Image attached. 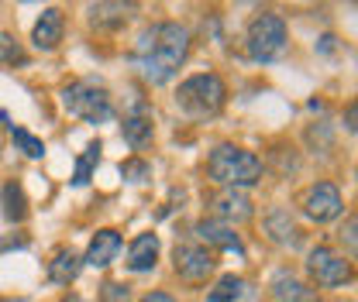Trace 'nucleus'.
I'll list each match as a JSON object with an SVG mask.
<instances>
[{"instance_id":"dca6fc26","label":"nucleus","mask_w":358,"mask_h":302,"mask_svg":"<svg viewBox=\"0 0 358 302\" xmlns=\"http://www.w3.org/2000/svg\"><path fill=\"white\" fill-rule=\"evenodd\" d=\"M155 261H159V237L155 234H138L131 241V248H128V261L124 264L131 271H152Z\"/></svg>"},{"instance_id":"6ab92c4d","label":"nucleus","mask_w":358,"mask_h":302,"mask_svg":"<svg viewBox=\"0 0 358 302\" xmlns=\"http://www.w3.org/2000/svg\"><path fill=\"white\" fill-rule=\"evenodd\" d=\"M80 268H83V258H80V255H73V251H59L55 261L48 264V278H52L55 285H69V282L80 275Z\"/></svg>"},{"instance_id":"20e7f679","label":"nucleus","mask_w":358,"mask_h":302,"mask_svg":"<svg viewBox=\"0 0 358 302\" xmlns=\"http://www.w3.org/2000/svg\"><path fill=\"white\" fill-rule=\"evenodd\" d=\"M245 48H248V59L252 62H275V59H282L286 48H289V28H286V21L275 10L255 14L252 24H248V35H245Z\"/></svg>"},{"instance_id":"c756f323","label":"nucleus","mask_w":358,"mask_h":302,"mask_svg":"<svg viewBox=\"0 0 358 302\" xmlns=\"http://www.w3.org/2000/svg\"><path fill=\"white\" fill-rule=\"evenodd\" d=\"M320 52H334V35H324L320 38Z\"/></svg>"},{"instance_id":"b1692460","label":"nucleus","mask_w":358,"mask_h":302,"mask_svg":"<svg viewBox=\"0 0 358 302\" xmlns=\"http://www.w3.org/2000/svg\"><path fill=\"white\" fill-rule=\"evenodd\" d=\"M121 175H124L128 182H145V179L152 175V169H148V162L131 158V162H124V165H121Z\"/></svg>"},{"instance_id":"39448f33","label":"nucleus","mask_w":358,"mask_h":302,"mask_svg":"<svg viewBox=\"0 0 358 302\" xmlns=\"http://www.w3.org/2000/svg\"><path fill=\"white\" fill-rule=\"evenodd\" d=\"M62 107L73 117L87 121V124H107V121H114L110 93H107V86H100L93 80H80V83L62 86Z\"/></svg>"},{"instance_id":"a211bd4d","label":"nucleus","mask_w":358,"mask_h":302,"mask_svg":"<svg viewBox=\"0 0 358 302\" xmlns=\"http://www.w3.org/2000/svg\"><path fill=\"white\" fill-rule=\"evenodd\" d=\"M0 203H3V220H10V223H21L28 216V199H24V189L17 182H3Z\"/></svg>"},{"instance_id":"393cba45","label":"nucleus","mask_w":358,"mask_h":302,"mask_svg":"<svg viewBox=\"0 0 358 302\" xmlns=\"http://www.w3.org/2000/svg\"><path fill=\"white\" fill-rule=\"evenodd\" d=\"M100 302H131V292H128V285H121V282H107V285L100 289Z\"/></svg>"},{"instance_id":"6e6552de","label":"nucleus","mask_w":358,"mask_h":302,"mask_svg":"<svg viewBox=\"0 0 358 302\" xmlns=\"http://www.w3.org/2000/svg\"><path fill=\"white\" fill-rule=\"evenodd\" d=\"M173 261H176V275L186 278V282H203L214 271V264H217L203 244H176Z\"/></svg>"},{"instance_id":"ddd939ff","label":"nucleus","mask_w":358,"mask_h":302,"mask_svg":"<svg viewBox=\"0 0 358 302\" xmlns=\"http://www.w3.org/2000/svg\"><path fill=\"white\" fill-rule=\"evenodd\" d=\"M62 31H66V17L59 7H45L42 17L35 21V31H31V45L38 52H52L55 45L62 42Z\"/></svg>"},{"instance_id":"9d476101","label":"nucleus","mask_w":358,"mask_h":302,"mask_svg":"<svg viewBox=\"0 0 358 302\" xmlns=\"http://www.w3.org/2000/svg\"><path fill=\"white\" fill-rule=\"evenodd\" d=\"M121 134H124V141H128L131 148H138V151L152 141V134H155V117H152V107H148L145 100H134L131 103V110L124 114Z\"/></svg>"},{"instance_id":"cd10ccee","label":"nucleus","mask_w":358,"mask_h":302,"mask_svg":"<svg viewBox=\"0 0 358 302\" xmlns=\"http://www.w3.org/2000/svg\"><path fill=\"white\" fill-rule=\"evenodd\" d=\"M341 241L352 244V248H358V216H352V220L341 227Z\"/></svg>"},{"instance_id":"9b49d317","label":"nucleus","mask_w":358,"mask_h":302,"mask_svg":"<svg viewBox=\"0 0 358 302\" xmlns=\"http://www.w3.org/2000/svg\"><path fill=\"white\" fill-rule=\"evenodd\" d=\"M193 234H196L207 248L234 251L238 258H245V244H241V237L234 234V227H231V223H221V220H200V223L193 227Z\"/></svg>"},{"instance_id":"7ed1b4c3","label":"nucleus","mask_w":358,"mask_h":302,"mask_svg":"<svg viewBox=\"0 0 358 302\" xmlns=\"http://www.w3.org/2000/svg\"><path fill=\"white\" fill-rule=\"evenodd\" d=\"M224 103H227V86L217 73H196V76L182 80L176 89V107L193 121L217 117Z\"/></svg>"},{"instance_id":"c85d7f7f","label":"nucleus","mask_w":358,"mask_h":302,"mask_svg":"<svg viewBox=\"0 0 358 302\" xmlns=\"http://www.w3.org/2000/svg\"><path fill=\"white\" fill-rule=\"evenodd\" d=\"M138 302H176L169 292H148V296H141Z\"/></svg>"},{"instance_id":"4be33fe9","label":"nucleus","mask_w":358,"mask_h":302,"mask_svg":"<svg viewBox=\"0 0 358 302\" xmlns=\"http://www.w3.org/2000/svg\"><path fill=\"white\" fill-rule=\"evenodd\" d=\"M10 137H14V144L28 155V158H42L45 155V141L42 137H35L31 130H24V128H14L10 124Z\"/></svg>"},{"instance_id":"2eb2a0df","label":"nucleus","mask_w":358,"mask_h":302,"mask_svg":"<svg viewBox=\"0 0 358 302\" xmlns=\"http://www.w3.org/2000/svg\"><path fill=\"white\" fill-rule=\"evenodd\" d=\"M117 251H121V234L117 230H96L83 261H87L90 268H107L110 261L117 258Z\"/></svg>"},{"instance_id":"bb28decb","label":"nucleus","mask_w":358,"mask_h":302,"mask_svg":"<svg viewBox=\"0 0 358 302\" xmlns=\"http://www.w3.org/2000/svg\"><path fill=\"white\" fill-rule=\"evenodd\" d=\"M341 121H345V130H352V134H358V96L345 107V114H341Z\"/></svg>"},{"instance_id":"f3484780","label":"nucleus","mask_w":358,"mask_h":302,"mask_svg":"<svg viewBox=\"0 0 358 302\" xmlns=\"http://www.w3.org/2000/svg\"><path fill=\"white\" fill-rule=\"evenodd\" d=\"M272 296L279 302H317V292L310 285H303L296 275H289V271H279L272 278Z\"/></svg>"},{"instance_id":"f03ea898","label":"nucleus","mask_w":358,"mask_h":302,"mask_svg":"<svg viewBox=\"0 0 358 302\" xmlns=\"http://www.w3.org/2000/svg\"><path fill=\"white\" fill-rule=\"evenodd\" d=\"M207 175L224 189H252L262 182V158L238 144H217L207 158Z\"/></svg>"},{"instance_id":"423d86ee","label":"nucleus","mask_w":358,"mask_h":302,"mask_svg":"<svg viewBox=\"0 0 358 302\" xmlns=\"http://www.w3.org/2000/svg\"><path fill=\"white\" fill-rule=\"evenodd\" d=\"M307 271H310V278L320 289H338V285L352 282V264H348V258L338 255L327 244L313 248L310 255H307Z\"/></svg>"},{"instance_id":"a878e982","label":"nucleus","mask_w":358,"mask_h":302,"mask_svg":"<svg viewBox=\"0 0 358 302\" xmlns=\"http://www.w3.org/2000/svg\"><path fill=\"white\" fill-rule=\"evenodd\" d=\"M307 141L317 144V148H331V141H334V137H331V128H327V124H317V128L307 130Z\"/></svg>"},{"instance_id":"4468645a","label":"nucleus","mask_w":358,"mask_h":302,"mask_svg":"<svg viewBox=\"0 0 358 302\" xmlns=\"http://www.w3.org/2000/svg\"><path fill=\"white\" fill-rule=\"evenodd\" d=\"M134 3H90V24L96 31H117L134 17Z\"/></svg>"},{"instance_id":"f257e3e1","label":"nucleus","mask_w":358,"mask_h":302,"mask_svg":"<svg viewBox=\"0 0 358 302\" xmlns=\"http://www.w3.org/2000/svg\"><path fill=\"white\" fill-rule=\"evenodd\" d=\"M189 59V31L179 21H159L145 28L134 42V66L145 83L162 86L182 69Z\"/></svg>"},{"instance_id":"5701e85b","label":"nucleus","mask_w":358,"mask_h":302,"mask_svg":"<svg viewBox=\"0 0 358 302\" xmlns=\"http://www.w3.org/2000/svg\"><path fill=\"white\" fill-rule=\"evenodd\" d=\"M14 62H24V52L10 35H0V66H14Z\"/></svg>"},{"instance_id":"1a4fd4ad","label":"nucleus","mask_w":358,"mask_h":302,"mask_svg":"<svg viewBox=\"0 0 358 302\" xmlns=\"http://www.w3.org/2000/svg\"><path fill=\"white\" fill-rule=\"evenodd\" d=\"M210 210H214V220L221 223H245L255 216V206L245 189H221L217 196H210Z\"/></svg>"},{"instance_id":"0eeeda50","label":"nucleus","mask_w":358,"mask_h":302,"mask_svg":"<svg viewBox=\"0 0 358 302\" xmlns=\"http://www.w3.org/2000/svg\"><path fill=\"white\" fill-rule=\"evenodd\" d=\"M341 210H345V203H341V192H338L334 182H317L303 199V213L310 216L313 223H331V220L341 216Z\"/></svg>"},{"instance_id":"7c9ffc66","label":"nucleus","mask_w":358,"mask_h":302,"mask_svg":"<svg viewBox=\"0 0 358 302\" xmlns=\"http://www.w3.org/2000/svg\"><path fill=\"white\" fill-rule=\"evenodd\" d=\"M62 302H83V299H80V296H66Z\"/></svg>"},{"instance_id":"f8f14e48","label":"nucleus","mask_w":358,"mask_h":302,"mask_svg":"<svg viewBox=\"0 0 358 302\" xmlns=\"http://www.w3.org/2000/svg\"><path fill=\"white\" fill-rule=\"evenodd\" d=\"M266 234L279 248H300V241H303V230L296 227V220L286 206H272L266 213Z\"/></svg>"},{"instance_id":"412c9836","label":"nucleus","mask_w":358,"mask_h":302,"mask_svg":"<svg viewBox=\"0 0 358 302\" xmlns=\"http://www.w3.org/2000/svg\"><path fill=\"white\" fill-rule=\"evenodd\" d=\"M96 162H100V141H90L87 151H83V155H80V162H76V175H73V182H76V186H87Z\"/></svg>"},{"instance_id":"aec40b11","label":"nucleus","mask_w":358,"mask_h":302,"mask_svg":"<svg viewBox=\"0 0 358 302\" xmlns=\"http://www.w3.org/2000/svg\"><path fill=\"white\" fill-rule=\"evenodd\" d=\"M245 278H238V275H224L221 282L207 292V302H238L245 296Z\"/></svg>"}]
</instances>
